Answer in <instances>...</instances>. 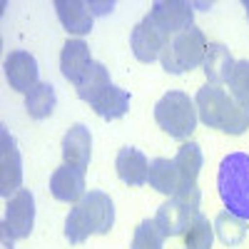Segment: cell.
<instances>
[{
	"instance_id": "cell-1",
	"label": "cell",
	"mask_w": 249,
	"mask_h": 249,
	"mask_svg": "<svg viewBox=\"0 0 249 249\" xmlns=\"http://www.w3.org/2000/svg\"><path fill=\"white\" fill-rule=\"evenodd\" d=\"M195 107H197V117L212 130L227 135H244L249 130V110H244L219 85H212V82L202 85L195 97Z\"/></svg>"
},
{
	"instance_id": "cell-2",
	"label": "cell",
	"mask_w": 249,
	"mask_h": 249,
	"mask_svg": "<svg viewBox=\"0 0 249 249\" xmlns=\"http://www.w3.org/2000/svg\"><path fill=\"white\" fill-rule=\"evenodd\" d=\"M115 224V204L110 195L90 190L65 219V237L70 244H82L90 234H107Z\"/></svg>"
},
{
	"instance_id": "cell-3",
	"label": "cell",
	"mask_w": 249,
	"mask_h": 249,
	"mask_svg": "<svg viewBox=\"0 0 249 249\" xmlns=\"http://www.w3.org/2000/svg\"><path fill=\"white\" fill-rule=\"evenodd\" d=\"M77 95L102 120H120L130 107V92L115 85L110 80V70L102 62H92V68L80 80Z\"/></svg>"
},
{
	"instance_id": "cell-4",
	"label": "cell",
	"mask_w": 249,
	"mask_h": 249,
	"mask_svg": "<svg viewBox=\"0 0 249 249\" xmlns=\"http://www.w3.org/2000/svg\"><path fill=\"white\" fill-rule=\"evenodd\" d=\"M217 190L227 212L249 222V155L232 152L219 164Z\"/></svg>"
},
{
	"instance_id": "cell-5",
	"label": "cell",
	"mask_w": 249,
	"mask_h": 249,
	"mask_svg": "<svg viewBox=\"0 0 249 249\" xmlns=\"http://www.w3.org/2000/svg\"><path fill=\"white\" fill-rule=\"evenodd\" d=\"M204 55H207V37L197 25H190L164 45L160 62L170 75H182L202 65Z\"/></svg>"
},
{
	"instance_id": "cell-6",
	"label": "cell",
	"mask_w": 249,
	"mask_h": 249,
	"mask_svg": "<svg viewBox=\"0 0 249 249\" xmlns=\"http://www.w3.org/2000/svg\"><path fill=\"white\" fill-rule=\"evenodd\" d=\"M155 120L170 137L187 140L197 127V107L190 100V95H184L179 90H170L167 95H162L157 100Z\"/></svg>"
},
{
	"instance_id": "cell-7",
	"label": "cell",
	"mask_w": 249,
	"mask_h": 249,
	"mask_svg": "<svg viewBox=\"0 0 249 249\" xmlns=\"http://www.w3.org/2000/svg\"><path fill=\"white\" fill-rule=\"evenodd\" d=\"M199 199L202 192L199 187H192V190H184L175 197H170L160 210H157V224L164 232V237H179L184 234V230L190 227V222L199 214Z\"/></svg>"
},
{
	"instance_id": "cell-8",
	"label": "cell",
	"mask_w": 249,
	"mask_h": 249,
	"mask_svg": "<svg viewBox=\"0 0 249 249\" xmlns=\"http://www.w3.org/2000/svg\"><path fill=\"white\" fill-rule=\"evenodd\" d=\"M35 227V197L30 190H18L8 204L3 214V237L5 239H25L30 237Z\"/></svg>"
},
{
	"instance_id": "cell-9",
	"label": "cell",
	"mask_w": 249,
	"mask_h": 249,
	"mask_svg": "<svg viewBox=\"0 0 249 249\" xmlns=\"http://www.w3.org/2000/svg\"><path fill=\"white\" fill-rule=\"evenodd\" d=\"M152 23L164 33V37L172 40L175 35H179L184 28L195 25V10L190 3L182 0H160L152 5V10L147 13Z\"/></svg>"
},
{
	"instance_id": "cell-10",
	"label": "cell",
	"mask_w": 249,
	"mask_h": 249,
	"mask_svg": "<svg viewBox=\"0 0 249 249\" xmlns=\"http://www.w3.org/2000/svg\"><path fill=\"white\" fill-rule=\"evenodd\" d=\"M0 140H3V147H0V195L5 199H10L18 190H23L20 182H23V162H20V152L18 144L13 140V135L0 127Z\"/></svg>"
},
{
	"instance_id": "cell-11",
	"label": "cell",
	"mask_w": 249,
	"mask_h": 249,
	"mask_svg": "<svg viewBox=\"0 0 249 249\" xmlns=\"http://www.w3.org/2000/svg\"><path fill=\"white\" fill-rule=\"evenodd\" d=\"M170 40L164 37V33L150 20V15H144L140 23L132 28V35H130V45H132V53L140 62L150 65L152 60H157L164 50Z\"/></svg>"
},
{
	"instance_id": "cell-12",
	"label": "cell",
	"mask_w": 249,
	"mask_h": 249,
	"mask_svg": "<svg viewBox=\"0 0 249 249\" xmlns=\"http://www.w3.org/2000/svg\"><path fill=\"white\" fill-rule=\"evenodd\" d=\"M40 70H37V60L25 53V50H13L8 57H5V77L10 82V88L18 90V92H30L40 85L37 80Z\"/></svg>"
},
{
	"instance_id": "cell-13",
	"label": "cell",
	"mask_w": 249,
	"mask_h": 249,
	"mask_svg": "<svg viewBox=\"0 0 249 249\" xmlns=\"http://www.w3.org/2000/svg\"><path fill=\"white\" fill-rule=\"evenodd\" d=\"M92 55H90V48L85 40H68L65 48H62V55H60V70H62V77H65L68 82H72V85L77 88L80 80L85 77V72L92 68Z\"/></svg>"
},
{
	"instance_id": "cell-14",
	"label": "cell",
	"mask_w": 249,
	"mask_h": 249,
	"mask_svg": "<svg viewBox=\"0 0 249 249\" xmlns=\"http://www.w3.org/2000/svg\"><path fill=\"white\" fill-rule=\"evenodd\" d=\"M90 155H92V135L85 124L77 122L62 137V160L70 167L85 170L90 162Z\"/></svg>"
},
{
	"instance_id": "cell-15",
	"label": "cell",
	"mask_w": 249,
	"mask_h": 249,
	"mask_svg": "<svg viewBox=\"0 0 249 249\" xmlns=\"http://www.w3.org/2000/svg\"><path fill=\"white\" fill-rule=\"evenodd\" d=\"M50 192L60 202H80L85 197V170L62 164L50 177Z\"/></svg>"
},
{
	"instance_id": "cell-16",
	"label": "cell",
	"mask_w": 249,
	"mask_h": 249,
	"mask_svg": "<svg viewBox=\"0 0 249 249\" xmlns=\"http://www.w3.org/2000/svg\"><path fill=\"white\" fill-rule=\"evenodd\" d=\"M55 10H57V18L62 28L72 35H88L92 30V10H90V3L85 0H57L55 3Z\"/></svg>"
},
{
	"instance_id": "cell-17",
	"label": "cell",
	"mask_w": 249,
	"mask_h": 249,
	"mask_svg": "<svg viewBox=\"0 0 249 249\" xmlns=\"http://www.w3.org/2000/svg\"><path fill=\"white\" fill-rule=\"evenodd\" d=\"M115 170H117V177L124 184L142 187L144 182H147V175H150V162L140 150L122 147L117 152V160H115Z\"/></svg>"
},
{
	"instance_id": "cell-18",
	"label": "cell",
	"mask_w": 249,
	"mask_h": 249,
	"mask_svg": "<svg viewBox=\"0 0 249 249\" xmlns=\"http://www.w3.org/2000/svg\"><path fill=\"white\" fill-rule=\"evenodd\" d=\"M175 167H177V175H179V192L197 187V177H199V170H202V147L197 142H184L177 150Z\"/></svg>"
},
{
	"instance_id": "cell-19",
	"label": "cell",
	"mask_w": 249,
	"mask_h": 249,
	"mask_svg": "<svg viewBox=\"0 0 249 249\" xmlns=\"http://www.w3.org/2000/svg\"><path fill=\"white\" fill-rule=\"evenodd\" d=\"M204 75L212 85H219V82H227L234 70V57L227 50L222 43H210L207 45V55H204Z\"/></svg>"
},
{
	"instance_id": "cell-20",
	"label": "cell",
	"mask_w": 249,
	"mask_h": 249,
	"mask_svg": "<svg viewBox=\"0 0 249 249\" xmlns=\"http://www.w3.org/2000/svg\"><path fill=\"white\" fill-rule=\"evenodd\" d=\"M147 182H150L152 190H157L160 195L175 197V195L179 192V175H177V167H175V160L155 157V160L150 162Z\"/></svg>"
},
{
	"instance_id": "cell-21",
	"label": "cell",
	"mask_w": 249,
	"mask_h": 249,
	"mask_svg": "<svg viewBox=\"0 0 249 249\" xmlns=\"http://www.w3.org/2000/svg\"><path fill=\"white\" fill-rule=\"evenodd\" d=\"M55 105H57V95H55V88L50 82H40L35 90H30L25 95V110L33 120H45L55 112Z\"/></svg>"
},
{
	"instance_id": "cell-22",
	"label": "cell",
	"mask_w": 249,
	"mask_h": 249,
	"mask_svg": "<svg viewBox=\"0 0 249 249\" xmlns=\"http://www.w3.org/2000/svg\"><path fill=\"white\" fill-rule=\"evenodd\" d=\"M214 232H217V237L222 239V244L237 247V244H242L244 237H247V222L224 210V212H219L217 219H214Z\"/></svg>"
},
{
	"instance_id": "cell-23",
	"label": "cell",
	"mask_w": 249,
	"mask_h": 249,
	"mask_svg": "<svg viewBox=\"0 0 249 249\" xmlns=\"http://www.w3.org/2000/svg\"><path fill=\"white\" fill-rule=\"evenodd\" d=\"M212 239H214V227L199 212L184 230V249H212Z\"/></svg>"
},
{
	"instance_id": "cell-24",
	"label": "cell",
	"mask_w": 249,
	"mask_h": 249,
	"mask_svg": "<svg viewBox=\"0 0 249 249\" xmlns=\"http://www.w3.org/2000/svg\"><path fill=\"white\" fill-rule=\"evenodd\" d=\"M162 244H164V232L160 230L157 219H144L137 224L130 249H162Z\"/></svg>"
},
{
	"instance_id": "cell-25",
	"label": "cell",
	"mask_w": 249,
	"mask_h": 249,
	"mask_svg": "<svg viewBox=\"0 0 249 249\" xmlns=\"http://www.w3.org/2000/svg\"><path fill=\"white\" fill-rule=\"evenodd\" d=\"M227 85H230V95L244 110H249V60L234 62V70L227 80Z\"/></svg>"
},
{
	"instance_id": "cell-26",
	"label": "cell",
	"mask_w": 249,
	"mask_h": 249,
	"mask_svg": "<svg viewBox=\"0 0 249 249\" xmlns=\"http://www.w3.org/2000/svg\"><path fill=\"white\" fill-rule=\"evenodd\" d=\"M244 10H247V18H249V0H244Z\"/></svg>"
}]
</instances>
